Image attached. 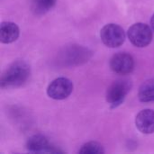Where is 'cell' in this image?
Returning <instances> with one entry per match:
<instances>
[{"instance_id":"1","label":"cell","mask_w":154,"mask_h":154,"mask_svg":"<svg viewBox=\"0 0 154 154\" xmlns=\"http://www.w3.org/2000/svg\"><path fill=\"white\" fill-rule=\"evenodd\" d=\"M31 75L29 64L22 60L14 61L1 77V88H19L24 85Z\"/></svg>"},{"instance_id":"2","label":"cell","mask_w":154,"mask_h":154,"mask_svg":"<svg viewBox=\"0 0 154 154\" xmlns=\"http://www.w3.org/2000/svg\"><path fill=\"white\" fill-rule=\"evenodd\" d=\"M132 88V81L129 79H118L107 88L106 98L112 108L121 105Z\"/></svg>"},{"instance_id":"3","label":"cell","mask_w":154,"mask_h":154,"mask_svg":"<svg viewBox=\"0 0 154 154\" xmlns=\"http://www.w3.org/2000/svg\"><path fill=\"white\" fill-rule=\"evenodd\" d=\"M152 31L149 25L143 23H136L128 29L127 36L132 44L138 48H143L152 42Z\"/></svg>"},{"instance_id":"4","label":"cell","mask_w":154,"mask_h":154,"mask_svg":"<svg viewBox=\"0 0 154 154\" xmlns=\"http://www.w3.org/2000/svg\"><path fill=\"white\" fill-rule=\"evenodd\" d=\"M100 38L106 46L109 48H117L125 42V32L120 25L116 23H108L101 29Z\"/></svg>"},{"instance_id":"5","label":"cell","mask_w":154,"mask_h":154,"mask_svg":"<svg viewBox=\"0 0 154 154\" xmlns=\"http://www.w3.org/2000/svg\"><path fill=\"white\" fill-rule=\"evenodd\" d=\"M73 91V83L67 78H58L51 82L47 88V95L55 100H63Z\"/></svg>"},{"instance_id":"6","label":"cell","mask_w":154,"mask_h":154,"mask_svg":"<svg viewBox=\"0 0 154 154\" xmlns=\"http://www.w3.org/2000/svg\"><path fill=\"white\" fill-rule=\"evenodd\" d=\"M26 149L31 152L37 153H63L61 150L51 145L47 138L42 134L31 136L26 142Z\"/></svg>"},{"instance_id":"7","label":"cell","mask_w":154,"mask_h":154,"mask_svg":"<svg viewBox=\"0 0 154 154\" xmlns=\"http://www.w3.org/2000/svg\"><path fill=\"white\" fill-rule=\"evenodd\" d=\"M111 69L120 75H126L131 73L134 68V58L125 52H118L115 54L110 60Z\"/></svg>"},{"instance_id":"8","label":"cell","mask_w":154,"mask_h":154,"mask_svg":"<svg viewBox=\"0 0 154 154\" xmlns=\"http://www.w3.org/2000/svg\"><path fill=\"white\" fill-rule=\"evenodd\" d=\"M90 52L88 49L78 45H72L65 50L61 60L69 65H79L88 61Z\"/></svg>"},{"instance_id":"9","label":"cell","mask_w":154,"mask_h":154,"mask_svg":"<svg viewBox=\"0 0 154 154\" xmlns=\"http://www.w3.org/2000/svg\"><path fill=\"white\" fill-rule=\"evenodd\" d=\"M135 125L137 129L144 134H153L154 110L144 109L139 112L135 117Z\"/></svg>"},{"instance_id":"10","label":"cell","mask_w":154,"mask_h":154,"mask_svg":"<svg viewBox=\"0 0 154 154\" xmlns=\"http://www.w3.org/2000/svg\"><path fill=\"white\" fill-rule=\"evenodd\" d=\"M20 34L19 27L13 22H3L0 25V42L5 44L15 42Z\"/></svg>"},{"instance_id":"11","label":"cell","mask_w":154,"mask_h":154,"mask_svg":"<svg viewBox=\"0 0 154 154\" xmlns=\"http://www.w3.org/2000/svg\"><path fill=\"white\" fill-rule=\"evenodd\" d=\"M140 101L147 103L154 101V79H150L144 81L140 87L138 92Z\"/></svg>"},{"instance_id":"12","label":"cell","mask_w":154,"mask_h":154,"mask_svg":"<svg viewBox=\"0 0 154 154\" xmlns=\"http://www.w3.org/2000/svg\"><path fill=\"white\" fill-rule=\"evenodd\" d=\"M56 1L57 0H32V11L37 15L44 14L55 5Z\"/></svg>"},{"instance_id":"13","label":"cell","mask_w":154,"mask_h":154,"mask_svg":"<svg viewBox=\"0 0 154 154\" xmlns=\"http://www.w3.org/2000/svg\"><path fill=\"white\" fill-rule=\"evenodd\" d=\"M79 153L81 154H101L105 153L103 146L97 142H88L82 145Z\"/></svg>"},{"instance_id":"14","label":"cell","mask_w":154,"mask_h":154,"mask_svg":"<svg viewBox=\"0 0 154 154\" xmlns=\"http://www.w3.org/2000/svg\"><path fill=\"white\" fill-rule=\"evenodd\" d=\"M151 26H152V29L153 30L154 32V14L152 16V18H151Z\"/></svg>"}]
</instances>
